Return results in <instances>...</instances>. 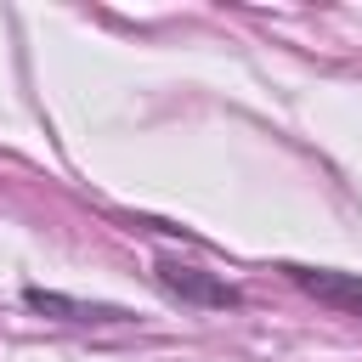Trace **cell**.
<instances>
[{"label":"cell","mask_w":362,"mask_h":362,"mask_svg":"<svg viewBox=\"0 0 362 362\" xmlns=\"http://www.w3.org/2000/svg\"><path fill=\"white\" fill-rule=\"evenodd\" d=\"M158 283L181 300V305H209V311H226V305H243V294L226 283V277H215V272H204V266H187V260H175V255H158Z\"/></svg>","instance_id":"cell-1"},{"label":"cell","mask_w":362,"mask_h":362,"mask_svg":"<svg viewBox=\"0 0 362 362\" xmlns=\"http://www.w3.org/2000/svg\"><path fill=\"white\" fill-rule=\"evenodd\" d=\"M294 288H305L311 300L345 311V317H362V277L356 272H328V266H283Z\"/></svg>","instance_id":"cell-2"},{"label":"cell","mask_w":362,"mask_h":362,"mask_svg":"<svg viewBox=\"0 0 362 362\" xmlns=\"http://www.w3.org/2000/svg\"><path fill=\"white\" fill-rule=\"evenodd\" d=\"M23 300L34 311H51L62 322H130V311L119 305H85V300H68V294H45V288H23Z\"/></svg>","instance_id":"cell-3"}]
</instances>
